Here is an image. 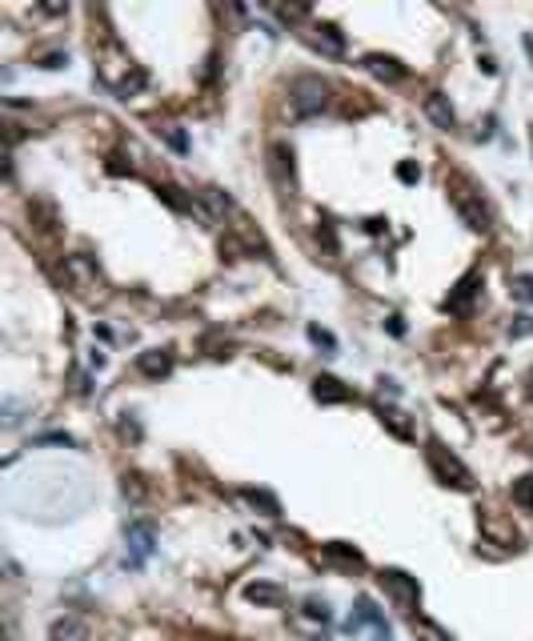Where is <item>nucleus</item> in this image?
<instances>
[{"instance_id": "nucleus-10", "label": "nucleus", "mask_w": 533, "mask_h": 641, "mask_svg": "<svg viewBox=\"0 0 533 641\" xmlns=\"http://www.w3.org/2000/svg\"><path fill=\"white\" fill-rule=\"evenodd\" d=\"M317 397L321 401H345L349 393L341 389V381H333V377H317Z\"/></svg>"}, {"instance_id": "nucleus-4", "label": "nucleus", "mask_w": 533, "mask_h": 641, "mask_svg": "<svg viewBox=\"0 0 533 641\" xmlns=\"http://www.w3.org/2000/svg\"><path fill=\"white\" fill-rule=\"evenodd\" d=\"M453 205H457V212H461V221L469 224V229H485V209H481V201L477 196H469V189H461L457 184V193H453Z\"/></svg>"}, {"instance_id": "nucleus-12", "label": "nucleus", "mask_w": 533, "mask_h": 641, "mask_svg": "<svg viewBox=\"0 0 533 641\" xmlns=\"http://www.w3.org/2000/svg\"><path fill=\"white\" fill-rule=\"evenodd\" d=\"M285 598L277 586H249V601H265V605H277Z\"/></svg>"}, {"instance_id": "nucleus-7", "label": "nucleus", "mask_w": 533, "mask_h": 641, "mask_svg": "<svg viewBox=\"0 0 533 641\" xmlns=\"http://www.w3.org/2000/svg\"><path fill=\"white\" fill-rule=\"evenodd\" d=\"M365 69L373 72V76H381V81H401V76H405V69H401L397 60H389V56H369Z\"/></svg>"}, {"instance_id": "nucleus-8", "label": "nucleus", "mask_w": 533, "mask_h": 641, "mask_svg": "<svg viewBox=\"0 0 533 641\" xmlns=\"http://www.w3.org/2000/svg\"><path fill=\"white\" fill-rule=\"evenodd\" d=\"M65 273H69L76 285H93V281H97V269L88 265L84 257H69V261H65Z\"/></svg>"}, {"instance_id": "nucleus-6", "label": "nucleus", "mask_w": 533, "mask_h": 641, "mask_svg": "<svg viewBox=\"0 0 533 641\" xmlns=\"http://www.w3.org/2000/svg\"><path fill=\"white\" fill-rule=\"evenodd\" d=\"M88 637V629H84L81 617H60L53 626V641H84Z\"/></svg>"}, {"instance_id": "nucleus-3", "label": "nucleus", "mask_w": 533, "mask_h": 641, "mask_svg": "<svg viewBox=\"0 0 533 641\" xmlns=\"http://www.w3.org/2000/svg\"><path fill=\"white\" fill-rule=\"evenodd\" d=\"M381 586L389 589L401 605H417V581H413V577H405V573L385 569V573H381Z\"/></svg>"}, {"instance_id": "nucleus-9", "label": "nucleus", "mask_w": 533, "mask_h": 641, "mask_svg": "<svg viewBox=\"0 0 533 641\" xmlns=\"http://www.w3.org/2000/svg\"><path fill=\"white\" fill-rule=\"evenodd\" d=\"M168 353H144L140 357V373H149V377H161V373H168Z\"/></svg>"}, {"instance_id": "nucleus-15", "label": "nucleus", "mask_w": 533, "mask_h": 641, "mask_svg": "<svg viewBox=\"0 0 533 641\" xmlns=\"http://www.w3.org/2000/svg\"><path fill=\"white\" fill-rule=\"evenodd\" d=\"M305 609H309V617H321V621H325V617H329V609H325V601H317V598L309 601Z\"/></svg>"}, {"instance_id": "nucleus-1", "label": "nucleus", "mask_w": 533, "mask_h": 641, "mask_svg": "<svg viewBox=\"0 0 533 641\" xmlns=\"http://www.w3.org/2000/svg\"><path fill=\"white\" fill-rule=\"evenodd\" d=\"M325 81H317V76H301V81H293V112L297 116H309V112H317L325 104Z\"/></svg>"}, {"instance_id": "nucleus-11", "label": "nucleus", "mask_w": 533, "mask_h": 641, "mask_svg": "<svg viewBox=\"0 0 533 641\" xmlns=\"http://www.w3.org/2000/svg\"><path fill=\"white\" fill-rule=\"evenodd\" d=\"M313 41L321 44L325 53H333V56L341 53V48H345V41H341V36H337L333 28H317V36H313Z\"/></svg>"}, {"instance_id": "nucleus-17", "label": "nucleus", "mask_w": 533, "mask_h": 641, "mask_svg": "<svg viewBox=\"0 0 533 641\" xmlns=\"http://www.w3.org/2000/svg\"><path fill=\"white\" fill-rule=\"evenodd\" d=\"M417 629H421V633H425L429 641H445V637H441V629H433L429 621H417Z\"/></svg>"}, {"instance_id": "nucleus-2", "label": "nucleus", "mask_w": 533, "mask_h": 641, "mask_svg": "<svg viewBox=\"0 0 533 641\" xmlns=\"http://www.w3.org/2000/svg\"><path fill=\"white\" fill-rule=\"evenodd\" d=\"M125 541H128V565H140L144 558H153V549H156V541H153V529H149L144 521H137V525H128Z\"/></svg>"}, {"instance_id": "nucleus-14", "label": "nucleus", "mask_w": 533, "mask_h": 641, "mask_svg": "<svg viewBox=\"0 0 533 641\" xmlns=\"http://www.w3.org/2000/svg\"><path fill=\"white\" fill-rule=\"evenodd\" d=\"M245 497H249L252 505H265L269 513H277V501H273V497H269V493H245Z\"/></svg>"}, {"instance_id": "nucleus-18", "label": "nucleus", "mask_w": 533, "mask_h": 641, "mask_svg": "<svg viewBox=\"0 0 533 641\" xmlns=\"http://www.w3.org/2000/svg\"><path fill=\"white\" fill-rule=\"evenodd\" d=\"M525 333H533V320H529V317H518V325H513V337H525Z\"/></svg>"}, {"instance_id": "nucleus-5", "label": "nucleus", "mask_w": 533, "mask_h": 641, "mask_svg": "<svg viewBox=\"0 0 533 641\" xmlns=\"http://www.w3.org/2000/svg\"><path fill=\"white\" fill-rule=\"evenodd\" d=\"M425 116H429L437 128H453V109H449V100L441 97V93H429V97H425Z\"/></svg>"}, {"instance_id": "nucleus-13", "label": "nucleus", "mask_w": 533, "mask_h": 641, "mask_svg": "<svg viewBox=\"0 0 533 641\" xmlns=\"http://www.w3.org/2000/svg\"><path fill=\"white\" fill-rule=\"evenodd\" d=\"M513 497H518L525 509H533V477H521L518 485H513Z\"/></svg>"}, {"instance_id": "nucleus-16", "label": "nucleus", "mask_w": 533, "mask_h": 641, "mask_svg": "<svg viewBox=\"0 0 533 641\" xmlns=\"http://www.w3.org/2000/svg\"><path fill=\"white\" fill-rule=\"evenodd\" d=\"M518 297H525V301L533 297V277H518Z\"/></svg>"}, {"instance_id": "nucleus-19", "label": "nucleus", "mask_w": 533, "mask_h": 641, "mask_svg": "<svg viewBox=\"0 0 533 641\" xmlns=\"http://www.w3.org/2000/svg\"><path fill=\"white\" fill-rule=\"evenodd\" d=\"M381 641H385V637H381Z\"/></svg>"}]
</instances>
